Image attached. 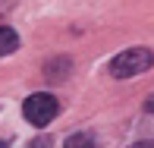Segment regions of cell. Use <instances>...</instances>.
Returning <instances> with one entry per match:
<instances>
[{"instance_id": "obj_1", "label": "cell", "mask_w": 154, "mask_h": 148, "mask_svg": "<svg viewBox=\"0 0 154 148\" xmlns=\"http://www.w3.org/2000/svg\"><path fill=\"white\" fill-rule=\"evenodd\" d=\"M151 66H154V54L148 47H129V51L116 54V57L110 60L107 73L113 76V79H132V76H138V73H148Z\"/></svg>"}, {"instance_id": "obj_2", "label": "cell", "mask_w": 154, "mask_h": 148, "mask_svg": "<svg viewBox=\"0 0 154 148\" xmlns=\"http://www.w3.org/2000/svg\"><path fill=\"white\" fill-rule=\"evenodd\" d=\"M22 114L29 120L32 126H47L54 117L60 114V101L54 95H47V91H38V95H29L22 104Z\"/></svg>"}, {"instance_id": "obj_3", "label": "cell", "mask_w": 154, "mask_h": 148, "mask_svg": "<svg viewBox=\"0 0 154 148\" xmlns=\"http://www.w3.org/2000/svg\"><path fill=\"white\" fill-rule=\"evenodd\" d=\"M19 47V35L10 29V25L0 22V57H6V54H13Z\"/></svg>"}, {"instance_id": "obj_4", "label": "cell", "mask_w": 154, "mask_h": 148, "mask_svg": "<svg viewBox=\"0 0 154 148\" xmlns=\"http://www.w3.org/2000/svg\"><path fill=\"white\" fill-rule=\"evenodd\" d=\"M63 69H69V60H54V63H47V66H44V76H47V79H63V76H66V73H63Z\"/></svg>"}, {"instance_id": "obj_5", "label": "cell", "mask_w": 154, "mask_h": 148, "mask_svg": "<svg viewBox=\"0 0 154 148\" xmlns=\"http://www.w3.org/2000/svg\"><path fill=\"white\" fill-rule=\"evenodd\" d=\"M91 142H94L91 136H69V139H66V145H69V148H72V145H91Z\"/></svg>"}, {"instance_id": "obj_6", "label": "cell", "mask_w": 154, "mask_h": 148, "mask_svg": "<svg viewBox=\"0 0 154 148\" xmlns=\"http://www.w3.org/2000/svg\"><path fill=\"white\" fill-rule=\"evenodd\" d=\"M145 110H148V114H154V95L148 98V101H145Z\"/></svg>"}]
</instances>
